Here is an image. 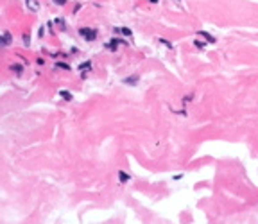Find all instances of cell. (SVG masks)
<instances>
[{"mask_svg":"<svg viewBox=\"0 0 258 224\" xmlns=\"http://www.w3.org/2000/svg\"><path fill=\"white\" fill-rule=\"evenodd\" d=\"M79 34H81V36H83L86 41L97 40V31H95V29H88V27H83V29H79Z\"/></svg>","mask_w":258,"mask_h":224,"instance_id":"obj_1","label":"cell"},{"mask_svg":"<svg viewBox=\"0 0 258 224\" xmlns=\"http://www.w3.org/2000/svg\"><path fill=\"white\" fill-rule=\"evenodd\" d=\"M197 34H199V36H203V38H204L206 41H210V43H215V36H212L208 31H199Z\"/></svg>","mask_w":258,"mask_h":224,"instance_id":"obj_2","label":"cell"},{"mask_svg":"<svg viewBox=\"0 0 258 224\" xmlns=\"http://www.w3.org/2000/svg\"><path fill=\"white\" fill-rule=\"evenodd\" d=\"M25 4H27V7H29L31 11H40V4H38V0H27Z\"/></svg>","mask_w":258,"mask_h":224,"instance_id":"obj_3","label":"cell"},{"mask_svg":"<svg viewBox=\"0 0 258 224\" xmlns=\"http://www.w3.org/2000/svg\"><path fill=\"white\" fill-rule=\"evenodd\" d=\"M118 179H120V183H127L129 179H131V176L124 170H118Z\"/></svg>","mask_w":258,"mask_h":224,"instance_id":"obj_4","label":"cell"},{"mask_svg":"<svg viewBox=\"0 0 258 224\" xmlns=\"http://www.w3.org/2000/svg\"><path fill=\"white\" fill-rule=\"evenodd\" d=\"M117 45H124V47H125V41H120V40H111L109 43H108V45H106V47L113 50V49H117Z\"/></svg>","mask_w":258,"mask_h":224,"instance_id":"obj_5","label":"cell"},{"mask_svg":"<svg viewBox=\"0 0 258 224\" xmlns=\"http://www.w3.org/2000/svg\"><path fill=\"white\" fill-rule=\"evenodd\" d=\"M54 23L58 25V29H59V31H66V23H65V20H63V18H56V20H54Z\"/></svg>","mask_w":258,"mask_h":224,"instance_id":"obj_6","label":"cell"},{"mask_svg":"<svg viewBox=\"0 0 258 224\" xmlns=\"http://www.w3.org/2000/svg\"><path fill=\"white\" fill-rule=\"evenodd\" d=\"M138 79H140L138 75H133V77H125L124 82H125V84H136V82H138Z\"/></svg>","mask_w":258,"mask_h":224,"instance_id":"obj_7","label":"cell"},{"mask_svg":"<svg viewBox=\"0 0 258 224\" xmlns=\"http://www.w3.org/2000/svg\"><path fill=\"white\" fill-rule=\"evenodd\" d=\"M59 95H61L65 101H72V93L66 92V90H61V92H59Z\"/></svg>","mask_w":258,"mask_h":224,"instance_id":"obj_8","label":"cell"},{"mask_svg":"<svg viewBox=\"0 0 258 224\" xmlns=\"http://www.w3.org/2000/svg\"><path fill=\"white\" fill-rule=\"evenodd\" d=\"M56 68H63V70H70V65H66V63H63V61H58V63H56Z\"/></svg>","mask_w":258,"mask_h":224,"instance_id":"obj_9","label":"cell"},{"mask_svg":"<svg viewBox=\"0 0 258 224\" xmlns=\"http://www.w3.org/2000/svg\"><path fill=\"white\" fill-rule=\"evenodd\" d=\"M158 43H161V45H165L167 49H172V43H170V41H167L165 38H158Z\"/></svg>","mask_w":258,"mask_h":224,"instance_id":"obj_10","label":"cell"},{"mask_svg":"<svg viewBox=\"0 0 258 224\" xmlns=\"http://www.w3.org/2000/svg\"><path fill=\"white\" fill-rule=\"evenodd\" d=\"M11 70H13V72H16V74H22V65H18V63L11 65Z\"/></svg>","mask_w":258,"mask_h":224,"instance_id":"obj_11","label":"cell"},{"mask_svg":"<svg viewBox=\"0 0 258 224\" xmlns=\"http://www.w3.org/2000/svg\"><path fill=\"white\" fill-rule=\"evenodd\" d=\"M9 43H7V40H6V36L4 34H0V47H7Z\"/></svg>","mask_w":258,"mask_h":224,"instance_id":"obj_12","label":"cell"},{"mask_svg":"<svg viewBox=\"0 0 258 224\" xmlns=\"http://www.w3.org/2000/svg\"><path fill=\"white\" fill-rule=\"evenodd\" d=\"M194 45H196V47H199V49H204V47H206V43H204V41H199V40L194 41Z\"/></svg>","mask_w":258,"mask_h":224,"instance_id":"obj_13","label":"cell"},{"mask_svg":"<svg viewBox=\"0 0 258 224\" xmlns=\"http://www.w3.org/2000/svg\"><path fill=\"white\" fill-rule=\"evenodd\" d=\"M79 68H81V70H84V68H86V70H90V68H92V63H90V61H86V63H83V65H81Z\"/></svg>","mask_w":258,"mask_h":224,"instance_id":"obj_14","label":"cell"},{"mask_svg":"<svg viewBox=\"0 0 258 224\" xmlns=\"http://www.w3.org/2000/svg\"><path fill=\"white\" fill-rule=\"evenodd\" d=\"M23 43H25V45H29V43H31V38H29V34H23Z\"/></svg>","mask_w":258,"mask_h":224,"instance_id":"obj_15","label":"cell"},{"mask_svg":"<svg viewBox=\"0 0 258 224\" xmlns=\"http://www.w3.org/2000/svg\"><path fill=\"white\" fill-rule=\"evenodd\" d=\"M54 4H58V6H65V4H66V0H54Z\"/></svg>","mask_w":258,"mask_h":224,"instance_id":"obj_16","label":"cell"}]
</instances>
